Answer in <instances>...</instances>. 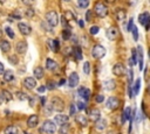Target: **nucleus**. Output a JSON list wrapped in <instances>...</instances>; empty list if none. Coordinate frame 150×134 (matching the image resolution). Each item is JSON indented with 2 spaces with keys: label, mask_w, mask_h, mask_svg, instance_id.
Listing matches in <instances>:
<instances>
[{
  "label": "nucleus",
  "mask_w": 150,
  "mask_h": 134,
  "mask_svg": "<svg viewBox=\"0 0 150 134\" xmlns=\"http://www.w3.org/2000/svg\"><path fill=\"white\" fill-rule=\"evenodd\" d=\"M38 122H39V117H38L36 114H33V115H30V117L28 118V120H27V126H28L29 128H34V127L38 125Z\"/></svg>",
  "instance_id": "obj_16"
},
{
  "label": "nucleus",
  "mask_w": 150,
  "mask_h": 134,
  "mask_svg": "<svg viewBox=\"0 0 150 134\" xmlns=\"http://www.w3.org/2000/svg\"><path fill=\"white\" fill-rule=\"evenodd\" d=\"M128 92H129V97L132 98V97H134V91H132V86H131V85H129V87H128Z\"/></svg>",
  "instance_id": "obj_49"
},
{
  "label": "nucleus",
  "mask_w": 150,
  "mask_h": 134,
  "mask_svg": "<svg viewBox=\"0 0 150 134\" xmlns=\"http://www.w3.org/2000/svg\"><path fill=\"white\" fill-rule=\"evenodd\" d=\"M4 72H5V66H4V64L0 62V75H4Z\"/></svg>",
  "instance_id": "obj_51"
},
{
  "label": "nucleus",
  "mask_w": 150,
  "mask_h": 134,
  "mask_svg": "<svg viewBox=\"0 0 150 134\" xmlns=\"http://www.w3.org/2000/svg\"><path fill=\"white\" fill-rule=\"evenodd\" d=\"M124 17H125V12H124V9L117 8V9H116V19H117L118 21H123Z\"/></svg>",
  "instance_id": "obj_28"
},
{
  "label": "nucleus",
  "mask_w": 150,
  "mask_h": 134,
  "mask_svg": "<svg viewBox=\"0 0 150 134\" xmlns=\"http://www.w3.org/2000/svg\"><path fill=\"white\" fill-rule=\"evenodd\" d=\"M130 118H131V107H127V108L123 111V113H122L121 122H122V124H124V122H125V120H128V119H130Z\"/></svg>",
  "instance_id": "obj_22"
},
{
  "label": "nucleus",
  "mask_w": 150,
  "mask_h": 134,
  "mask_svg": "<svg viewBox=\"0 0 150 134\" xmlns=\"http://www.w3.org/2000/svg\"><path fill=\"white\" fill-rule=\"evenodd\" d=\"M0 49L4 51V52H7V51H9V49H11V44H9V42L8 41H1L0 42Z\"/></svg>",
  "instance_id": "obj_29"
},
{
  "label": "nucleus",
  "mask_w": 150,
  "mask_h": 134,
  "mask_svg": "<svg viewBox=\"0 0 150 134\" xmlns=\"http://www.w3.org/2000/svg\"><path fill=\"white\" fill-rule=\"evenodd\" d=\"M62 37H63V40H69V38L71 37L70 28H66V29L62 31Z\"/></svg>",
  "instance_id": "obj_33"
},
{
  "label": "nucleus",
  "mask_w": 150,
  "mask_h": 134,
  "mask_svg": "<svg viewBox=\"0 0 150 134\" xmlns=\"http://www.w3.org/2000/svg\"><path fill=\"white\" fill-rule=\"evenodd\" d=\"M77 5H79V7H81V8H86V7L89 6V1H88V0H79V1H77Z\"/></svg>",
  "instance_id": "obj_36"
},
{
  "label": "nucleus",
  "mask_w": 150,
  "mask_h": 134,
  "mask_svg": "<svg viewBox=\"0 0 150 134\" xmlns=\"http://www.w3.org/2000/svg\"><path fill=\"white\" fill-rule=\"evenodd\" d=\"M86 20L87 21H90L91 20V10L90 9H88L87 13H86Z\"/></svg>",
  "instance_id": "obj_47"
},
{
  "label": "nucleus",
  "mask_w": 150,
  "mask_h": 134,
  "mask_svg": "<svg viewBox=\"0 0 150 134\" xmlns=\"http://www.w3.org/2000/svg\"><path fill=\"white\" fill-rule=\"evenodd\" d=\"M138 21L141 24H143L145 27V29L148 30L149 29V21H150V16H149V13L148 12H144L142 14H139L138 16Z\"/></svg>",
  "instance_id": "obj_7"
},
{
  "label": "nucleus",
  "mask_w": 150,
  "mask_h": 134,
  "mask_svg": "<svg viewBox=\"0 0 150 134\" xmlns=\"http://www.w3.org/2000/svg\"><path fill=\"white\" fill-rule=\"evenodd\" d=\"M132 27H134V19L131 17V19L129 20V23H128V27H127V30H128V31H131V29H132Z\"/></svg>",
  "instance_id": "obj_45"
},
{
  "label": "nucleus",
  "mask_w": 150,
  "mask_h": 134,
  "mask_svg": "<svg viewBox=\"0 0 150 134\" xmlns=\"http://www.w3.org/2000/svg\"><path fill=\"white\" fill-rule=\"evenodd\" d=\"M105 105H107V107H108L109 110L115 111V110H117L118 106H120V99H118L117 97H109L108 100H107V103H105Z\"/></svg>",
  "instance_id": "obj_6"
},
{
  "label": "nucleus",
  "mask_w": 150,
  "mask_h": 134,
  "mask_svg": "<svg viewBox=\"0 0 150 134\" xmlns=\"http://www.w3.org/2000/svg\"><path fill=\"white\" fill-rule=\"evenodd\" d=\"M41 132H45L47 134H54L56 132V125L52 120H46L41 127Z\"/></svg>",
  "instance_id": "obj_2"
},
{
  "label": "nucleus",
  "mask_w": 150,
  "mask_h": 134,
  "mask_svg": "<svg viewBox=\"0 0 150 134\" xmlns=\"http://www.w3.org/2000/svg\"><path fill=\"white\" fill-rule=\"evenodd\" d=\"M64 83H66V79H61L57 85H59V86H62V85H64Z\"/></svg>",
  "instance_id": "obj_53"
},
{
  "label": "nucleus",
  "mask_w": 150,
  "mask_h": 134,
  "mask_svg": "<svg viewBox=\"0 0 150 134\" xmlns=\"http://www.w3.org/2000/svg\"><path fill=\"white\" fill-rule=\"evenodd\" d=\"M82 70H83L84 75H89V73H90V63H89V62H84Z\"/></svg>",
  "instance_id": "obj_35"
},
{
  "label": "nucleus",
  "mask_w": 150,
  "mask_h": 134,
  "mask_svg": "<svg viewBox=\"0 0 150 134\" xmlns=\"http://www.w3.org/2000/svg\"><path fill=\"white\" fill-rule=\"evenodd\" d=\"M75 120H76L77 124L81 125V126H86V125L88 124V119H87V117H86L84 114H77V115L75 117Z\"/></svg>",
  "instance_id": "obj_23"
},
{
  "label": "nucleus",
  "mask_w": 150,
  "mask_h": 134,
  "mask_svg": "<svg viewBox=\"0 0 150 134\" xmlns=\"http://www.w3.org/2000/svg\"><path fill=\"white\" fill-rule=\"evenodd\" d=\"M33 15H34V9H33V8H27V10H26V16L32 17Z\"/></svg>",
  "instance_id": "obj_44"
},
{
  "label": "nucleus",
  "mask_w": 150,
  "mask_h": 134,
  "mask_svg": "<svg viewBox=\"0 0 150 134\" xmlns=\"http://www.w3.org/2000/svg\"><path fill=\"white\" fill-rule=\"evenodd\" d=\"M5 134H19V129H18V127L16 126H13V125H11V126H7L6 128H5Z\"/></svg>",
  "instance_id": "obj_27"
},
{
  "label": "nucleus",
  "mask_w": 150,
  "mask_h": 134,
  "mask_svg": "<svg viewBox=\"0 0 150 134\" xmlns=\"http://www.w3.org/2000/svg\"><path fill=\"white\" fill-rule=\"evenodd\" d=\"M1 101H2V99H1V97H0V104H1Z\"/></svg>",
  "instance_id": "obj_58"
},
{
  "label": "nucleus",
  "mask_w": 150,
  "mask_h": 134,
  "mask_svg": "<svg viewBox=\"0 0 150 134\" xmlns=\"http://www.w3.org/2000/svg\"><path fill=\"white\" fill-rule=\"evenodd\" d=\"M35 85H36L35 78H33V77H26V78L23 79V86H25L26 89L32 90V89L35 87Z\"/></svg>",
  "instance_id": "obj_11"
},
{
  "label": "nucleus",
  "mask_w": 150,
  "mask_h": 134,
  "mask_svg": "<svg viewBox=\"0 0 150 134\" xmlns=\"http://www.w3.org/2000/svg\"><path fill=\"white\" fill-rule=\"evenodd\" d=\"M79 24H80V27H83V21H79Z\"/></svg>",
  "instance_id": "obj_56"
},
{
  "label": "nucleus",
  "mask_w": 150,
  "mask_h": 134,
  "mask_svg": "<svg viewBox=\"0 0 150 134\" xmlns=\"http://www.w3.org/2000/svg\"><path fill=\"white\" fill-rule=\"evenodd\" d=\"M26 134H27V133H26Z\"/></svg>",
  "instance_id": "obj_59"
},
{
  "label": "nucleus",
  "mask_w": 150,
  "mask_h": 134,
  "mask_svg": "<svg viewBox=\"0 0 150 134\" xmlns=\"http://www.w3.org/2000/svg\"><path fill=\"white\" fill-rule=\"evenodd\" d=\"M46 20L52 27H55L59 23V15H57V13L55 10H50V12H48L46 14Z\"/></svg>",
  "instance_id": "obj_5"
},
{
  "label": "nucleus",
  "mask_w": 150,
  "mask_h": 134,
  "mask_svg": "<svg viewBox=\"0 0 150 134\" xmlns=\"http://www.w3.org/2000/svg\"><path fill=\"white\" fill-rule=\"evenodd\" d=\"M75 112H76L75 104H71V105H70V112H69V114H70V115H75Z\"/></svg>",
  "instance_id": "obj_46"
},
{
  "label": "nucleus",
  "mask_w": 150,
  "mask_h": 134,
  "mask_svg": "<svg viewBox=\"0 0 150 134\" xmlns=\"http://www.w3.org/2000/svg\"><path fill=\"white\" fill-rule=\"evenodd\" d=\"M131 33H132V37H134V40L135 41H137L138 40V30H137V27H132V29H131Z\"/></svg>",
  "instance_id": "obj_39"
},
{
  "label": "nucleus",
  "mask_w": 150,
  "mask_h": 134,
  "mask_svg": "<svg viewBox=\"0 0 150 134\" xmlns=\"http://www.w3.org/2000/svg\"><path fill=\"white\" fill-rule=\"evenodd\" d=\"M103 100H104L103 94H98V96H96V101H97V103H103Z\"/></svg>",
  "instance_id": "obj_48"
},
{
  "label": "nucleus",
  "mask_w": 150,
  "mask_h": 134,
  "mask_svg": "<svg viewBox=\"0 0 150 134\" xmlns=\"http://www.w3.org/2000/svg\"><path fill=\"white\" fill-rule=\"evenodd\" d=\"M75 107H77L79 110H84L86 108V104L83 103V101H77V103H75Z\"/></svg>",
  "instance_id": "obj_41"
},
{
  "label": "nucleus",
  "mask_w": 150,
  "mask_h": 134,
  "mask_svg": "<svg viewBox=\"0 0 150 134\" xmlns=\"http://www.w3.org/2000/svg\"><path fill=\"white\" fill-rule=\"evenodd\" d=\"M46 100H47L46 97H41V104L42 105H46Z\"/></svg>",
  "instance_id": "obj_54"
},
{
  "label": "nucleus",
  "mask_w": 150,
  "mask_h": 134,
  "mask_svg": "<svg viewBox=\"0 0 150 134\" xmlns=\"http://www.w3.org/2000/svg\"><path fill=\"white\" fill-rule=\"evenodd\" d=\"M55 86H56V84H55L53 80H48V82H47V85H46L45 87H47L48 90H53Z\"/></svg>",
  "instance_id": "obj_40"
},
{
  "label": "nucleus",
  "mask_w": 150,
  "mask_h": 134,
  "mask_svg": "<svg viewBox=\"0 0 150 134\" xmlns=\"http://www.w3.org/2000/svg\"><path fill=\"white\" fill-rule=\"evenodd\" d=\"M54 120L56 121L57 125L63 126V125H67V124H68V121H69V117L66 115V114H56V115L54 117Z\"/></svg>",
  "instance_id": "obj_9"
},
{
  "label": "nucleus",
  "mask_w": 150,
  "mask_h": 134,
  "mask_svg": "<svg viewBox=\"0 0 150 134\" xmlns=\"http://www.w3.org/2000/svg\"><path fill=\"white\" fill-rule=\"evenodd\" d=\"M2 36V31H1V29H0V37Z\"/></svg>",
  "instance_id": "obj_57"
},
{
  "label": "nucleus",
  "mask_w": 150,
  "mask_h": 134,
  "mask_svg": "<svg viewBox=\"0 0 150 134\" xmlns=\"http://www.w3.org/2000/svg\"><path fill=\"white\" fill-rule=\"evenodd\" d=\"M79 82H80L79 75H77L76 72H73V73H70V76H69V79H68V84H69V86H70V87H75V86H77Z\"/></svg>",
  "instance_id": "obj_12"
},
{
  "label": "nucleus",
  "mask_w": 150,
  "mask_h": 134,
  "mask_svg": "<svg viewBox=\"0 0 150 134\" xmlns=\"http://www.w3.org/2000/svg\"><path fill=\"white\" fill-rule=\"evenodd\" d=\"M5 31H6V34H7L11 38H14V31H13V29H12L11 27H6V28H5Z\"/></svg>",
  "instance_id": "obj_38"
},
{
  "label": "nucleus",
  "mask_w": 150,
  "mask_h": 134,
  "mask_svg": "<svg viewBox=\"0 0 150 134\" xmlns=\"http://www.w3.org/2000/svg\"><path fill=\"white\" fill-rule=\"evenodd\" d=\"M18 27H19V30H20V33H21L22 35H29V34H30V31H32L30 27H29L28 24L23 23V22H20Z\"/></svg>",
  "instance_id": "obj_14"
},
{
  "label": "nucleus",
  "mask_w": 150,
  "mask_h": 134,
  "mask_svg": "<svg viewBox=\"0 0 150 134\" xmlns=\"http://www.w3.org/2000/svg\"><path fill=\"white\" fill-rule=\"evenodd\" d=\"M66 129H67V126H66V125H63V126L61 127V133H63V134H64V132H66Z\"/></svg>",
  "instance_id": "obj_55"
},
{
  "label": "nucleus",
  "mask_w": 150,
  "mask_h": 134,
  "mask_svg": "<svg viewBox=\"0 0 150 134\" xmlns=\"http://www.w3.org/2000/svg\"><path fill=\"white\" fill-rule=\"evenodd\" d=\"M136 52H137V58H138V64H139V70L143 69V49L141 45H137L136 48Z\"/></svg>",
  "instance_id": "obj_17"
},
{
  "label": "nucleus",
  "mask_w": 150,
  "mask_h": 134,
  "mask_svg": "<svg viewBox=\"0 0 150 134\" xmlns=\"http://www.w3.org/2000/svg\"><path fill=\"white\" fill-rule=\"evenodd\" d=\"M91 56L94 58H102L105 56V48L101 44H96L91 49Z\"/></svg>",
  "instance_id": "obj_3"
},
{
  "label": "nucleus",
  "mask_w": 150,
  "mask_h": 134,
  "mask_svg": "<svg viewBox=\"0 0 150 134\" xmlns=\"http://www.w3.org/2000/svg\"><path fill=\"white\" fill-rule=\"evenodd\" d=\"M94 10H95L96 15L100 17H104L108 15V7L103 2H97L94 7Z\"/></svg>",
  "instance_id": "obj_4"
},
{
  "label": "nucleus",
  "mask_w": 150,
  "mask_h": 134,
  "mask_svg": "<svg viewBox=\"0 0 150 134\" xmlns=\"http://www.w3.org/2000/svg\"><path fill=\"white\" fill-rule=\"evenodd\" d=\"M77 93H79V96H80V97H82L86 101H88V100H89V97H90V90H89V89H87V87L82 86V87H80V89H79Z\"/></svg>",
  "instance_id": "obj_13"
},
{
  "label": "nucleus",
  "mask_w": 150,
  "mask_h": 134,
  "mask_svg": "<svg viewBox=\"0 0 150 134\" xmlns=\"http://www.w3.org/2000/svg\"><path fill=\"white\" fill-rule=\"evenodd\" d=\"M132 78H134V71H132V69L130 68V69L128 70V83H129V85L132 84Z\"/></svg>",
  "instance_id": "obj_37"
},
{
  "label": "nucleus",
  "mask_w": 150,
  "mask_h": 134,
  "mask_svg": "<svg viewBox=\"0 0 150 134\" xmlns=\"http://www.w3.org/2000/svg\"><path fill=\"white\" fill-rule=\"evenodd\" d=\"M14 79V72L12 71V70H7V71H5L4 72V80L5 82H12Z\"/></svg>",
  "instance_id": "obj_26"
},
{
  "label": "nucleus",
  "mask_w": 150,
  "mask_h": 134,
  "mask_svg": "<svg viewBox=\"0 0 150 134\" xmlns=\"http://www.w3.org/2000/svg\"><path fill=\"white\" fill-rule=\"evenodd\" d=\"M107 37L109 38V40H116L118 36H120V31H118V28H116V27H110V28H108L107 29Z\"/></svg>",
  "instance_id": "obj_8"
},
{
  "label": "nucleus",
  "mask_w": 150,
  "mask_h": 134,
  "mask_svg": "<svg viewBox=\"0 0 150 134\" xmlns=\"http://www.w3.org/2000/svg\"><path fill=\"white\" fill-rule=\"evenodd\" d=\"M89 119L91 120V121H97L98 119H101V113H100V111L97 110V108H94V110H91L90 112H89Z\"/></svg>",
  "instance_id": "obj_18"
},
{
  "label": "nucleus",
  "mask_w": 150,
  "mask_h": 134,
  "mask_svg": "<svg viewBox=\"0 0 150 134\" xmlns=\"http://www.w3.org/2000/svg\"><path fill=\"white\" fill-rule=\"evenodd\" d=\"M52 111H53V110H52V107H50V105H48V106H47V108H46V112H45V113L49 115V114H52Z\"/></svg>",
  "instance_id": "obj_50"
},
{
  "label": "nucleus",
  "mask_w": 150,
  "mask_h": 134,
  "mask_svg": "<svg viewBox=\"0 0 150 134\" xmlns=\"http://www.w3.org/2000/svg\"><path fill=\"white\" fill-rule=\"evenodd\" d=\"M16 97H18V99H19V100H22V101H25V100H28V99H29V97H28L25 92H22V91L16 92Z\"/></svg>",
  "instance_id": "obj_32"
},
{
  "label": "nucleus",
  "mask_w": 150,
  "mask_h": 134,
  "mask_svg": "<svg viewBox=\"0 0 150 134\" xmlns=\"http://www.w3.org/2000/svg\"><path fill=\"white\" fill-rule=\"evenodd\" d=\"M105 127H107V120H104V119H98L95 122V128L98 132H102L103 129H105Z\"/></svg>",
  "instance_id": "obj_20"
},
{
  "label": "nucleus",
  "mask_w": 150,
  "mask_h": 134,
  "mask_svg": "<svg viewBox=\"0 0 150 134\" xmlns=\"http://www.w3.org/2000/svg\"><path fill=\"white\" fill-rule=\"evenodd\" d=\"M112 72H114V75L117 76V77L124 75V72H125L124 65H123L122 63H116V64L114 65V68H112Z\"/></svg>",
  "instance_id": "obj_10"
},
{
  "label": "nucleus",
  "mask_w": 150,
  "mask_h": 134,
  "mask_svg": "<svg viewBox=\"0 0 150 134\" xmlns=\"http://www.w3.org/2000/svg\"><path fill=\"white\" fill-rule=\"evenodd\" d=\"M34 76H35V78L41 79V78L43 77V69H42L41 66H36V68L34 69Z\"/></svg>",
  "instance_id": "obj_30"
},
{
  "label": "nucleus",
  "mask_w": 150,
  "mask_h": 134,
  "mask_svg": "<svg viewBox=\"0 0 150 134\" xmlns=\"http://www.w3.org/2000/svg\"><path fill=\"white\" fill-rule=\"evenodd\" d=\"M48 44H49V48L52 51L54 52H57L59 49H60V43L57 40H48Z\"/></svg>",
  "instance_id": "obj_19"
},
{
  "label": "nucleus",
  "mask_w": 150,
  "mask_h": 134,
  "mask_svg": "<svg viewBox=\"0 0 150 134\" xmlns=\"http://www.w3.org/2000/svg\"><path fill=\"white\" fill-rule=\"evenodd\" d=\"M8 62H11L12 64H14V65H15V64L18 63V57H16L15 55H12V56H9V57H8Z\"/></svg>",
  "instance_id": "obj_43"
},
{
  "label": "nucleus",
  "mask_w": 150,
  "mask_h": 134,
  "mask_svg": "<svg viewBox=\"0 0 150 134\" xmlns=\"http://www.w3.org/2000/svg\"><path fill=\"white\" fill-rule=\"evenodd\" d=\"M98 30H100V28L97 27V26H93V27H90V34L91 35H96L97 33H98Z\"/></svg>",
  "instance_id": "obj_42"
},
{
  "label": "nucleus",
  "mask_w": 150,
  "mask_h": 134,
  "mask_svg": "<svg viewBox=\"0 0 150 134\" xmlns=\"http://www.w3.org/2000/svg\"><path fill=\"white\" fill-rule=\"evenodd\" d=\"M46 68H47L48 70H55V69L57 68V63H56L55 61L50 59V58H47V59H46Z\"/></svg>",
  "instance_id": "obj_25"
},
{
  "label": "nucleus",
  "mask_w": 150,
  "mask_h": 134,
  "mask_svg": "<svg viewBox=\"0 0 150 134\" xmlns=\"http://www.w3.org/2000/svg\"><path fill=\"white\" fill-rule=\"evenodd\" d=\"M141 83H142L141 78H137L136 82H135L134 89H132V91H134V96H135V94H138V92H139V87H141Z\"/></svg>",
  "instance_id": "obj_31"
},
{
  "label": "nucleus",
  "mask_w": 150,
  "mask_h": 134,
  "mask_svg": "<svg viewBox=\"0 0 150 134\" xmlns=\"http://www.w3.org/2000/svg\"><path fill=\"white\" fill-rule=\"evenodd\" d=\"M0 97H1V99L2 100H5V101H11L12 100V93L9 92V91H7V90H2L1 92H0Z\"/></svg>",
  "instance_id": "obj_24"
},
{
  "label": "nucleus",
  "mask_w": 150,
  "mask_h": 134,
  "mask_svg": "<svg viewBox=\"0 0 150 134\" xmlns=\"http://www.w3.org/2000/svg\"><path fill=\"white\" fill-rule=\"evenodd\" d=\"M102 87H103L104 90H107V91H111V90H114V89L116 87V83H115V80H112V79H108V80L103 82Z\"/></svg>",
  "instance_id": "obj_15"
},
{
  "label": "nucleus",
  "mask_w": 150,
  "mask_h": 134,
  "mask_svg": "<svg viewBox=\"0 0 150 134\" xmlns=\"http://www.w3.org/2000/svg\"><path fill=\"white\" fill-rule=\"evenodd\" d=\"M74 55L76 56L77 59H82V50H81V48H80L79 45L75 47V49H74Z\"/></svg>",
  "instance_id": "obj_34"
},
{
  "label": "nucleus",
  "mask_w": 150,
  "mask_h": 134,
  "mask_svg": "<svg viewBox=\"0 0 150 134\" xmlns=\"http://www.w3.org/2000/svg\"><path fill=\"white\" fill-rule=\"evenodd\" d=\"M45 90H46V87H45V86H39V87H38V92H40V93L45 92Z\"/></svg>",
  "instance_id": "obj_52"
},
{
  "label": "nucleus",
  "mask_w": 150,
  "mask_h": 134,
  "mask_svg": "<svg viewBox=\"0 0 150 134\" xmlns=\"http://www.w3.org/2000/svg\"><path fill=\"white\" fill-rule=\"evenodd\" d=\"M50 107L53 111H56V112H62L63 108H64V103L61 98L59 97H53L52 99V103H50Z\"/></svg>",
  "instance_id": "obj_1"
},
{
  "label": "nucleus",
  "mask_w": 150,
  "mask_h": 134,
  "mask_svg": "<svg viewBox=\"0 0 150 134\" xmlns=\"http://www.w3.org/2000/svg\"><path fill=\"white\" fill-rule=\"evenodd\" d=\"M27 50V43L25 41H20L16 43V51L19 54H25Z\"/></svg>",
  "instance_id": "obj_21"
}]
</instances>
